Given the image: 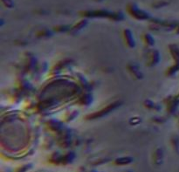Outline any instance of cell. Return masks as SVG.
I'll return each instance as SVG.
<instances>
[{
	"label": "cell",
	"instance_id": "7a4b0ae2",
	"mask_svg": "<svg viewBox=\"0 0 179 172\" xmlns=\"http://www.w3.org/2000/svg\"><path fill=\"white\" fill-rule=\"evenodd\" d=\"M2 3L7 8H12L14 6V3H13L12 0H2Z\"/></svg>",
	"mask_w": 179,
	"mask_h": 172
},
{
	"label": "cell",
	"instance_id": "6da1fadb",
	"mask_svg": "<svg viewBox=\"0 0 179 172\" xmlns=\"http://www.w3.org/2000/svg\"><path fill=\"white\" fill-rule=\"evenodd\" d=\"M132 15H134L135 18L139 19H147L148 18V14L141 10H139L137 7H135V6H132Z\"/></svg>",
	"mask_w": 179,
	"mask_h": 172
}]
</instances>
